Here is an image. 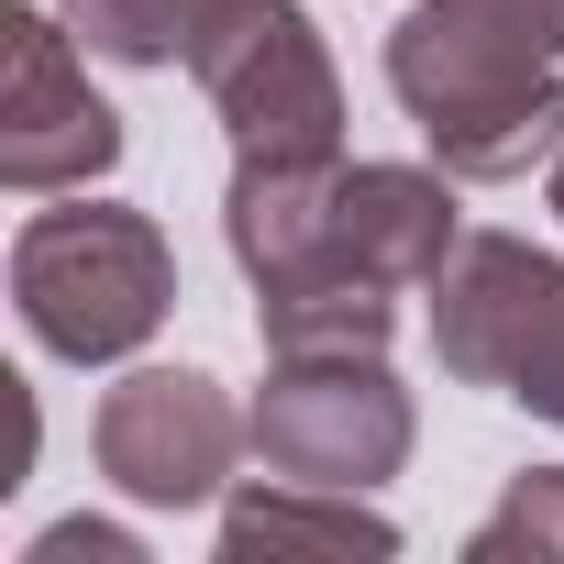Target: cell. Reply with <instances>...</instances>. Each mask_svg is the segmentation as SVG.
I'll return each instance as SVG.
<instances>
[{
	"instance_id": "13",
	"label": "cell",
	"mask_w": 564,
	"mask_h": 564,
	"mask_svg": "<svg viewBox=\"0 0 564 564\" xmlns=\"http://www.w3.org/2000/svg\"><path fill=\"white\" fill-rule=\"evenodd\" d=\"M78 553H89V564H144V542L111 531V520H56V531L34 542V564H78Z\"/></svg>"
},
{
	"instance_id": "6",
	"label": "cell",
	"mask_w": 564,
	"mask_h": 564,
	"mask_svg": "<svg viewBox=\"0 0 564 564\" xmlns=\"http://www.w3.org/2000/svg\"><path fill=\"white\" fill-rule=\"evenodd\" d=\"M243 443H254V421L199 366H133L122 388H100V421H89V454L133 509H210L232 487Z\"/></svg>"
},
{
	"instance_id": "2",
	"label": "cell",
	"mask_w": 564,
	"mask_h": 564,
	"mask_svg": "<svg viewBox=\"0 0 564 564\" xmlns=\"http://www.w3.org/2000/svg\"><path fill=\"white\" fill-rule=\"evenodd\" d=\"M12 311L56 366H122L177 311V254L122 199H67L12 232Z\"/></svg>"
},
{
	"instance_id": "11",
	"label": "cell",
	"mask_w": 564,
	"mask_h": 564,
	"mask_svg": "<svg viewBox=\"0 0 564 564\" xmlns=\"http://www.w3.org/2000/svg\"><path fill=\"white\" fill-rule=\"evenodd\" d=\"M232 0H56V23L111 67H188Z\"/></svg>"
},
{
	"instance_id": "3",
	"label": "cell",
	"mask_w": 564,
	"mask_h": 564,
	"mask_svg": "<svg viewBox=\"0 0 564 564\" xmlns=\"http://www.w3.org/2000/svg\"><path fill=\"white\" fill-rule=\"evenodd\" d=\"M432 355L454 388H487L564 432V254L520 232H465L432 276Z\"/></svg>"
},
{
	"instance_id": "14",
	"label": "cell",
	"mask_w": 564,
	"mask_h": 564,
	"mask_svg": "<svg viewBox=\"0 0 564 564\" xmlns=\"http://www.w3.org/2000/svg\"><path fill=\"white\" fill-rule=\"evenodd\" d=\"M553 210H564V155H553Z\"/></svg>"
},
{
	"instance_id": "4",
	"label": "cell",
	"mask_w": 564,
	"mask_h": 564,
	"mask_svg": "<svg viewBox=\"0 0 564 564\" xmlns=\"http://www.w3.org/2000/svg\"><path fill=\"white\" fill-rule=\"evenodd\" d=\"M188 78L210 89L232 166H344V78L300 0H232L199 34Z\"/></svg>"
},
{
	"instance_id": "9",
	"label": "cell",
	"mask_w": 564,
	"mask_h": 564,
	"mask_svg": "<svg viewBox=\"0 0 564 564\" xmlns=\"http://www.w3.org/2000/svg\"><path fill=\"white\" fill-rule=\"evenodd\" d=\"M265 553H399V520L366 509V487H311V476L221 487V564Z\"/></svg>"
},
{
	"instance_id": "12",
	"label": "cell",
	"mask_w": 564,
	"mask_h": 564,
	"mask_svg": "<svg viewBox=\"0 0 564 564\" xmlns=\"http://www.w3.org/2000/svg\"><path fill=\"white\" fill-rule=\"evenodd\" d=\"M465 553L476 564H509V553H531V564H564V465H531V476H509V498L465 531Z\"/></svg>"
},
{
	"instance_id": "7",
	"label": "cell",
	"mask_w": 564,
	"mask_h": 564,
	"mask_svg": "<svg viewBox=\"0 0 564 564\" xmlns=\"http://www.w3.org/2000/svg\"><path fill=\"white\" fill-rule=\"evenodd\" d=\"M122 166V111L89 89V45L45 12H0V177L23 199L89 188Z\"/></svg>"
},
{
	"instance_id": "5",
	"label": "cell",
	"mask_w": 564,
	"mask_h": 564,
	"mask_svg": "<svg viewBox=\"0 0 564 564\" xmlns=\"http://www.w3.org/2000/svg\"><path fill=\"white\" fill-rule=\"evenodd\" d=\"M243 421L265 476H311V487H388L421 443V410L388 377V355H276Z\"/></svg>"
},
{
	"instance_id": "8",
	"label": "cell",
	"mask_w": 564,
	"mask_h": 564,
	"mask_svg": "<svg viewBox=\"0 0 564 564\" xmlns=\"http://www.w3.org/2000/svg\"><path fill=\"white\" fill-rule=\"evenodd\" d=\"M454 166H333V265L377 289H432L454 265Z\"/></svg>"
},
{
	"instance_id": "10",
	"label": "cell",
	"mask_w": 564,
	"mask_h": 564,
	"mask_svg": "<svg viewBox=\"0 0 564 564\" xmlns=\"http://www.w3.org/2000/svg\"><path fill=\"white\" fill-rule=\"evenodd\" d=\"M254 333H265V355H388L399 289H377V276H300V289H254Z\"/></svg>"
},
{
	"instance_id": "1",
	"label": "cell",
	"mask_w": 564,
	"mask_h": 564,
	"mask_svg": "<svg viewBox=\"0 0 564 564\" xmlns=\"http://www.w3.org/2000/svg\"><path fill=\"white\" fill-rule=\"evenodd\" d=\"M388 89L454 177H531L564 155V0H421L388 34Z\"/></svg>"
}]
</instances>
